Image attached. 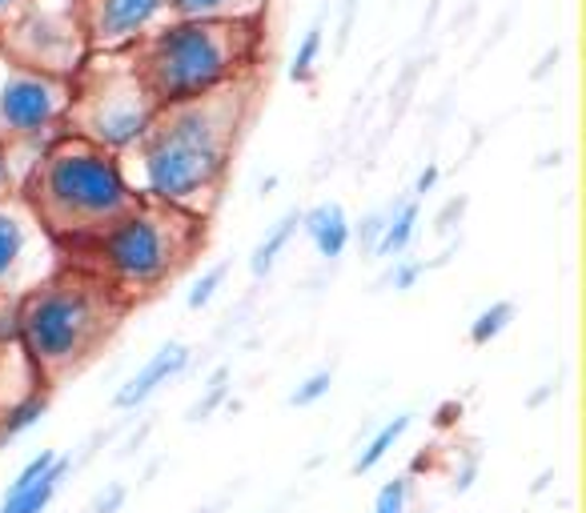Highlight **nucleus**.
Instances as JSON below:
<instances>
[{
    "mask_svg": "<svg viewBox=\"0 0 586 513\" xmlns=\"http://www.w3.org/2000/svg\"><path fill=\"white\" fill-rule=\"evenodd\" d=\"M329 385H334V374H329V369H317V374H309L302 385H297V389H293V394H290V406H293V409L317 406V401H322V397L329 394Z\"/></svg>",
    "mask_w": 586,
    "mask_h": 513,
    "instance_id": "5701e85b",
    "label": "nucleus"
},
{
    "mask_svg": "<svg viewBox=\"0 0 586 513\" xmlns=\"http://www.w3.org/2000/svg\"><path fill=\"white\" fill-rule=\"evenodd\" d=\"M16 197L29 205L41 233L57 246L60 261L81 256L137 205L117 157L72 133H60L36 157Z\"/></svg>",
    "mask_w": 586,
    "mask_h": 513,
    "instance_id": "7ed1b4c3",
    "label": "nucleus"
},
{
    "mask_svg": "<svg viewBox=\"0 0 586 513\" xmlns=\"http://www.w3.org/2000/svg\"><path fill=\"white\" fill-rule=\"evenodd\" d=\"M48 397L53 394H41V397H33V401H24L21 409H12V413H4L0 418V445L4 442H16L24 430H33L36 421L45 418L48 413Z\"/></svg>",
    "mask_w": 586,
    "mask_h": 513,
    "instance_id": "aec40b11",
    "label": "nucleus"
},
{
    "mask_svg": "<svg viewBox=\"0 0 586 513\" xmlns=\"http://www.w3.org/2000/svg\"><path fill=\"white\" fill-rule=\"evenodd\" d=\"M435 185H438V164H426V169H422V176H418V185H414V193H410V197H418V201H422L426 193H435Z\"/></svg>",
    "mask_w": 586,
    "mask_h": 513,
    "instance_id": "cd10ccee",
    "label": "nucleus"
},
{
    "mask_svg": "<svg viewBox=\"0 0 586 513\" xmlns=\"http://www.w3.org/2000/svg\"><path fill=\"white\" fill-rule=\"evenodd\" d=\"M69 81L24 69L0 53V149L16 193L33 173L36 157L65 133Z\"/></svg>",
    "mask_w": 586,
    "mask_h": 513,
    "instance_id": "0eeeda50",
    "label": "nucleus"
},
{
    "mask_svg": "<svg viewBox=\"0 0 586 513\" xmlns=\"http://www.w3.org/2000/svg\"><path fill=\"white\" fill-rule=\"evenodd\" d=\"M322 45H326V29H322V21H314V24H309V33L302 36L297 53H293V60H290V81L293 84H314Z\"/></svg>",
    "mask_w": 586,
    "mask_h": 513,
    "instance_id": "a211bd4d",
    "label": "nucleus"
},
{
    "mask_svg": "<svg viewBox=\"0 0 586 513\" xmlns=\"http://www.w3.org/2000/svg\"><path fill=\"white\" fill-rule=\"evenodd\" d=\"M24 4H29V0H0V33H4L12 21H16V12H21Z\"/></svg>",
    "mask_w": 586,
    "mask_h": 513,
    "instance_id": "c85d7f7f",
    "label": "nucleus"
},
{
    "mask_svg": "<svg viewBox=\"0 0 586 513\" xmlns=\"http://www.w3.org/2000/svg\"><path fill=\"white\" fill-rule=\"evenodd\" d=\"M302 229L326 261H338L353 241V225H350V217H346V209H341L338 201H322V205H314V209H305Z\"/></svg>",
    "mask_w": 586,
    "mask_h": 513,
    "instance_id": "f8f14e48",
    "label": "nucleus"
},
{
    "mask_svg": "<svg viewBox=\"0 0 586 513\" xmlns=\"http://www.w3.org/2000/svg\"><path fill=\"white\" fill-rule=\"evenodd\" d=\"M266 21H169L129 48L137 77L157 105L205 96L261 72Z\"/></svg>",
    "mask_w": 586,
    "mask_h": 513,
    "instance_id": "20e7f679",
    "label": "nucleus"
},
{
    "mask_svg": "<svg viewBox=\"0 0 586 513\" xmlns=\"http://www.w3.org/2000/svg\"><path fill=\"white\" fill-rule=\"evenodd\" d=\"M125 505V486H109V493H101L89 513H117Z\"/></svg>",
    "mask_w": 586,
    "mask_h": 513,
    "instance_id": "a878e982",
    "label": "nucleus"
},
{
    "mask_svg": "<svg viewBox=\"0 0 586 513\" xmlns=\"http://www.w3.org/2000/svg\"><path fill=\"white\" fill-rule=\"evenodd\" d=\"M382 221H386V213H374V217H365V221H362V229H358V241H365V249H377Z\"/></svg>",
    "mask_w": 586,
    "mask_h": 513,
    "instance_id": "bb28decb",
    "label": "nucleus"
},
{
    "mask_svg": "<svg viewBox=\"0 0 586 513\" xmlns=\"http://www.w3.org/2000/svg\"><path fill=\"white\" fill-rule=\"evenodd\" d=\"M0 53L24 69L72 81V72L89 57L81 0H29L0 33Z\"/></svg>",
    "mask_w": 586,
    "mask_h": 513,
    "instance_id": "6e6552de",
    "label": "nucleus"
},
{
    "mask_svg": "<svg viewBox=\"0 0 586 513\" xmlns=\"http://www.w3.org/2000/svg\"><path fill=\"white\" fill-rule=\"evenodd\" d=\"M89 53H129L161 24L173 21L169 0H81Z\"/></svg>",
    "mask_w": 586,
    "mask_h": 513,
    "instance_id": "9d476101",
    "label": "nucleus"
},
{
    "mask_svg": "<svg viewBox=\"0 0 586 513\" xmlns=\"http://www.w3.org/2000/svg\"><path fill=\"white\" fill-rule=\"evenodd\" d=\"M406 502H410V478H394L377 490L374 513H406Z\"/></svg>",
    "mask_w": 586,
    "mask_h": 513,
    "instance_id": "b1692460",
    "label": "nucleus"
},
{
    "mask_svg": "<svg viewBox=\"0 0 586 513\" xmlns=\"http://www.w3.org/2000/svg\"><path fill=\"white\" fill-rule=\"evenodd\" d=\"M418 221H422V201L418 197L398 201V205L386 213V221H382V237H377L374 253L394 256V261H398V256L414 246V237H418Z\"/></svg>",
    "mask_w": 586,
    "mask_h": 513,
    "instance_id": "4468645a",
    "label": "nucleus"
},
{
    "mask_svg": "<svg viewBox=\"0 0 586 513\" xmlns=\"http://www.w3.org/2000/svg\"><path fill=\"white\" fill-rule=\"evenodd\" d=\"M515 321V301H494V305H486L474 321H470V345H491L494 338H503L506 333V326Z\"/></svg>",
    "mask_w": 586,
    "mask_h": 513,
    "instance_id": "6ab92c4d",
    "label": "nucleus"
},
{
    "mask_svg": "<svg viewBox=\"0 0 586 513\" xmlns=\"http://www.w3.org/2000/svg\"><path fill=\"white\" fill-rule=\"evenodd\" d=\"M225 394H229V369H213V377H210V385H205V397H201L198 406L189 409V421H205V418H213V409L222 406L225 401Z\"/></svg>",
    "mask_w": 586,
    "mask_h": 513,
    "instance_id": "412c9836",
    "label": "nucleus"
},
{
    "mask_svg": "<svg viewBox=\"0 0 586 513\" xmlns=\"http://www.w3.org/2000/svg\"><path fill=\"white\" fill-rule=\"evenodd\" d=\"M69 469H72L69 457H57L36 486H29V490H21V493H4L0 513H45L48 505H53V498L60 493V481L69 478Z\"/></svg>",
    "mask_w": 586,
    "mask_h": 513,
    "instance_id": "2eb2a0df",
    "label": "nucleus"
},
{
    "mask_svg": "<svg viewBox=\"0 0 586 513\" xmlns=\"http://www.w3.org/2000/svg\"><path fill=\"white\" fill-rule=\"evenodd\" d=\"M422 273H426V265H418V261H406V265L394 269V277H390V281H394V289H398V293H406V289H414V281L422 277Z\"/></svg>",
    "mask_w": 586,
    "mask_h": 513,
    "instance_id": "393cba45",
    "label": "nucleus"
},
{
    "mask_svg": "<svg viewBox=\"0 0 586 513\" xmlns=\"http://www.w3.org/2000/svg\"><path fill=\"white\" fill-rule=\"evenodd\" d=\"M258 89L261 72H249L205 96L157 105L142 137L117 157L133 193L210 221L222 201L229 161L253 117Z\"/></svg>",
    "mask_w": 586,
    "mask_h": 513,
    "instance_id": "f257e3e1",
    "label": "nucleus"
},
{
    "mask_svg": "<svg viewBox=\"0 0 586 513\" xmlns=\"http://www.w3.org/2000/svg\"><path fill=\"white\" fill-rule=\"evenodd\" d=\"M410 425H414L410 413H398L394 421H386V425H382V430H377L374 437L365 442L362 454H358V461H353V474H358V478H362V474H374V469L390 457V449H394V445L406 437V430H410Z\"/></svg>",
    "mask_w": 586,
    "mask_h": 513,
    "instance_id": "f3484780",
    "label": "nucleus"
},
{
    "mask_svg": "<svg viewBox=\"0 0 586 513\" xmlns=\"http://www.w3.org/2000/svg\"><path fill=\"white\" fill-rule=\"evenodd\" d=\"M189 345H181V341H169V345H161V350L153 353L149 362L137 369V374L129 377V381L121 385L117 397H113V409L117 413H133V409H142L145 401H149L161 385H169L173 377H181L189 369Z\"/></svg>",
    "mask_w": 586,
    "mask_h": 513,
    "instance_id": "9b49d317",
    "label": "nucleus"
},
{
    "mask_svg": "<svg viewBox=\"0 0 586 513\" xmlns=\"http://www.w3.org/2000/svg\"><path fill=\"white\" fill-rule=\"evenodd\" d=\"M297 229H302V209H290L282 221L273 225L270 233L261 237V246L249 256V273H253V277H266V273L278 265V256L285 253V246H290V237L297 233Z\"/></svg>",
    "mask_w": 586,
    "mask_h": 513,
    "instance_id": "dca6fc26",
    "label": "nucleus"
},
{
    "mask_svg": "<svg viewBox=\"0 0 586 513\" xmlns=\"http://www.w3.org/2000/svg\"><path fill=\"white\" fill-rule=\"evenodd\" d=\"M60 265L57 246L41 233L29 205L21 197L0 201V314H12V305Z\"/></svg>",
    "mask_w": 586,
    "mask_h": 513,
    "instance_id": "1a4fd4ad",
    "label": "nucleus"
},
{
    "mask_svg": "<svg viewBox=\"0 0 586 513\" xmlns=\"http://www.w3.org/2000/svg\"><path fill=\"white\" fill-rule=\"evenodd\" d=\"M201 246H205L201 217L165 201L137 197V205L101 241H93L81 256H72L69 265L93 269L133 309L169 289V281H177L193 265Z\"/></svg>",
    "mask_w": 586,
    "mask_h": 513,
    "instance_id": "39448f33",
    "label": "nucleus"
},
{
    "mask_svg": "<svg viewBox=\"0 0 586 513\" xmlns=\"http://www.w3.org/2000/svg\"><path fill=\"white\" fill-rule=\"evenodd\" d=\"M225 277H229V265H225V261H222V265H210V269H205L198 285L189 289V309H193V314H198V309H205V305H210L213 297H217V289L225 285Z\"/></svg>",
    "mask_w": 586,
    "mask_h": 513,
    "instance_id": "4be33fe9",
    "label": "nucleus"
},
{
    "mask_svg": "<svg viewBox=\"0 0 586 513\" xmlns=\"http://www.w3.org/2000/svg\"><path fill=\"white\" fill-rule=\"evenodd\" d=\"M173 21H266L270 0H169Z\"/></svg>",
    "mask_w": 586,
    "mask_h": 513,
    "instance_id": "ddd939ff",
    "label": "nucleus"
},
{
    "mask_svg": "<svg viewBox=\"0 0 586 513\" xmlns=\"http://www.w3.org/2000/svg\"><path fill=\"white\" fill-rule=\"evenodd\" d=\"M125 317L129 305L121 301L105 277L65 261L12 305L9 329L53 389L81 374L84 365H93L109 341L117 338Z\"/></svg>",
    "mask_w": 586,
    "mask_h": 513,
    "instance_id": "f03ea898",
    "label": "nucleus"
},
{
    "mask_svg": "<svg viewBox=\"0 0 586 513\" xmlns=\"http://www.w3.org/2000/svg\"><path fill=\"white\" fill-rule=\"evenodd\" d=\"M153 113L157 101L133 69L129 53H89L69 81L65 133L121 157L145 133Z\"/></svg>",
    "mask_w": 586,
    "mask_h": 513,
    "instance_id": "423d86ee",
    "label": "nucleus"
}]
</instances>
